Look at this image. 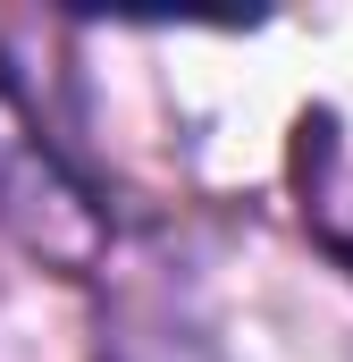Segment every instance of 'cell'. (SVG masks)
<instances>
[{"mask_svg":"<svg viewBox=\"0 0 353 362\" xmlns=\"http://www.w3.org/2000/svg\"><path fill=\"white\" fill-rule=\"evenodd\" d=\"M0 228H8L25 253L68 262V270H85L92 253L109 245V219H101L92 185L68 169V152H59L51 127L34 118L25 85L8 76V59H0Z\"/></svg>","mask_w":353,"mask_h":362,"instance_id":"1","label":"cell"},{"mask_svg":"<svg viewBox=\"0 0 353 362\" xmlns=\"http://www.w3.org/2000/svg\"><path fill=\"white\" fill-rule=\"evenodd\" d=\"M101 362H227L210 329H193L169 303H126L109 329H101Z\"/></svg>","mask_w":353,"mask_h":362,"instance_id":"2","label":"cell"}]
</instances>
